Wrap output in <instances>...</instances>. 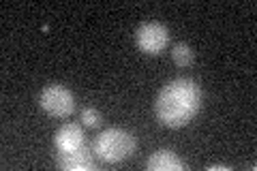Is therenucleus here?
<instances>
[{
  "label": "nucleus",
  "mask_w": 257,
  "mask_h": 171,
  "mask_svg": "<svg viewBox=\"0 0 257 171\" xmlns=\"http://www.w3.org/2000/svg\"><path fill=\"white\" fill-rule=\"evenodd\" d=\"M202 107V90L197 81L189 77H180L170 81L159 92L155 111L161 124L170 128H180L195 118V113Z\"/></svg>",
  "instance_id": "1"
},
{
  "label": "nucleus",
  "mask_w": 257,
  "mask_h": 171,
  "mask_svg": "<svg viewBox=\"0 0 257 171\" xmlns=\"http://www.w3.org/2000/svg\"><path fill=\"white\" fill-rule=\"evenodd\" d=\"M94 152L105 162H120L135 152V137L124 128H107L96 137Z\"/></svg>",
  "instance_id": "2"
},
{
  "label": "nucleus",
  "mask_w": 257,
  "mask_h": 171,
  "mask_svg": "<svg viewBox=\"0 0 257 171\" xmlns=\"http://www.w3.org/2000/svg\"><path fill=\"white\" fill-rule=\"evenodd\" d=\"M41 101V107L56 118H67L75 111V96L69 88H64L60 84H52L47 86L45 90L39 96Z\"/></svg>",
  "instance_id": "3"
},
{
  "label": "nucleus",
  "mask_w": 257,
  "mask_h": 171,
  "mask_svg": "<svg viewBox=\"0 0 257 171\" xmlns=\"http://www.w3.org/2000/svg\"><path fill=\"white\" fill-rule=\"evenodd\" d=\"M135 41H138V47L146 54H161L170 43V32L161 22H146L142 24L135 32Z\"/></svg>",
  "instance_id": "4"
},
{
  "label": "nucleus",
  "mask_w": 257,
  "mask_h": 171,
  "mask_svg": "<svg viewBox=\"0 0 257 171\" xmlns=\"http://www.w3.org/2000/svg\"><path fill=\"white\" fill-rule=\"evenodd\" d=\"M58 167L67 169V171H88V169L94 167V160L90 156V152L82 145V148L71 150V152H60Z\"/></svg>",
  "instance_id": "5"
},
{
  "label": "nucleus",
  "mask_w": 257,
  "mask_h": 171,
  "mask_svg": "<svg viewBox=\"0 0 257 171\" xmlns=\"http://www.w3.org/2000/svg\"><path fill=\"white\" fill-rule=\"evenodd\" d=\"M56 148L60 152H71L84 145V131L77 124H64L56 131Z\"/></svg>",
  "instance_id": "6"
},
{
  "label": "nucleus",
  "mask_w": 257,
  "mask_h": 171,
  "mask_svg": "<svg viewBox=\"0 0 257 171\" xmlns=\"http://www.w3.org/2000/svg\"><path fill=\"white\" fill-rule=\"evenodd\" d=\"M146 167L150 171H180L184 167V162L176 156L172 150H157L148 158Z\"/></svg>",
  "instance_id": "7"
},
{
  "label": "nucleus",
  "mask_w": 257,
  "mask_h": 171,
  "mask_svg": "<svg viewBox=\"0 0 257 171\" xmlns=\"http://www.w3.org/2000/svg\"><path fill=\"white\" fill-rule=\"evenodd\" d=\"M172 58L178 67H189L193 62V52L187 43H178V45H174V50H172Z\"/></svg>",
  "instance_id": "8"
},
{
  "label": "nucleus",
  "mask_w": 257,
  "mask_h": 171,
  "mask_svg": "<svg viewBox=\"0 0 257 171\" xmlns=\"http://www.w3.org/2000/svg\"><path fill=\"white\" fill-rule=\"evenodd\" d=\"M82 120H84V124L86 126H99L101 124V113L96 111L94 107H84L82 109Z\"/></svg>",
  "instance_id": "9"
},
{
  "label": "nucleus",
  "mask_w": 257,
  "mask_h": 171,
  "mask_svg": "<svg viewBox=\"0 0 257 171\" xmlns=\"http://www.w3.org/2000/svg\"><path fill=\"white\" fill-rule=\"evenodd\" d=\"M208 169H210V171H214V169H229V167H227V165H210Z\"/></svg>",
  "instance_id": "10"
}]
</instances>
